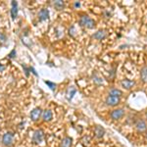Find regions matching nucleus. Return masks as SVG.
I'll list each match as a JSON object with an SVG mask.
<instances>
[{
  "label": "nucleus",
  "instance_id": "obj_11",
  "mask_svg": "<svg viewBox=\"0 0 147 147\" xmlns=\"http://www.w3.org/2000/svg\"><path fill=\"white\" fill-rule=\"evenodd\" d=\"M42 120L44 121V122H50L52 120V118H53V114L50 110H45L42 112Z\"/></svg>",
  "mask_w": 147,
  "mask_h": 147
},
{
  "label": "nucleus",
  "instance_id": "obj_8",
  "mask_svg": "<svg viewBox=\"0 0 147 147\" xmlns=\"http://www.w3.org/2000/svg\"><path fill=\"white\" fill-rule=\"evenodd\" d=\"M11 5H12L11 17H12V20H15V19L17 18V16H18V3L16 1H12Z\"/></svg>",
  "mask_w": 147,
  "mask_h": 147
},
{
  "label": "nucleus",
  "instance_id": "obj_22",
  "mask_svg": "<svg viewBox=\"0 0 147 147\" xmlns=\"http://www.w3.org/2000/svg\"><path fill=\"white\" fill-rule=\"evenodd\" d=\"M7 40V37H6V35L3 34V32H0V42H2V43H4Z\"/></svg>",
  "mask_w": 147,
  "mask_h": 147
},
{
  "label": "nucleus",
  "instance_id": "obj_6",
  "mask_svg": "<svg viewBox=\"0 0 147 147\" xmlns=\"http://www.w3.org/2000/svg\"><path fill=\"white\" fill-rule=\"evenodd\" d=\"M124 114H125L124 109H115L111 113V118L113 120H119L124 116Z\"/></svg>",
  "mask_w": 147,
  "mask_h": 147
},
{
  "label": "nucleus",
  "instance_id": "obj_5",
  "mask_svg": "<svg viewBox=\"0 0 147 147\" xmlns=\"http://www.w3.org/2000/svg\"><path fill=\"white\" fill-rule=\"evenodd\" d=\"M120 103V97L117 96H112V95H108L107 98H106V104L108 106H117L118 104Z\"/></svg>",
  "mask_w": 147,
  "mask_h": 147
},
{
  "label": "nucleus",
  "instance_id": "obj_20",
  "mask_svg": "<svg viewBox=\"0 0 147 147\" xmlns=\"http://www.w3.org/2000/svg\"><path fill=\"white\" fill-rule=\"evenodd\" d=\"M16 55H17V52H16V49H13V50H11L10 53L8 54V58L14 59V58L16 57Z\"/></svg>",
  "mask_w": 147,
  "mask_h": 147
},
{
  "label": "nucleus",
  "instance_id": "obj_14",
  "mask_svg": "<svg viewBox=\"0 0 147 147\" xmlns=\"http://www.w3.org/2000/svg\"><path fill=\"white\" fill-rule=\"evenodd\" d=\"M73 144V138L70 136H66L65 138L62 140L61 143V147H72Z\"/></svg>",
  "mask_w": 147,
  "mask_h": 147
},
{
  "label": "nucleus",
  "instance_id": "obj_27",
  "mask_svg": "<svg viewBox=\"0 0 147 147\" xmlns=\"http://www.w3.org/2000/svg\"><path fill=\"white\" fill-rule=\"evenodd\" d=\"M146 117H147V114H146Z\"/></svg>",
  "mask_w": 147,
  "mask_h": 147
},
{
  "label": "nucleus",
  "instance_id": "obj_12",
  "mask_svg": "<svg viewBox=\"0 0 147 147\" xmlns=\"http://www.w3.org/2000/svg\"><path fill=\"white\" fill-rule=\"evenodd\" d=\"M94 134H95V136L97 138H101L105 134V129L102 127H100V125H97L95 129H94Z\"/></svg>",
  "mask_w": 147,
  "mask_h": 147
},
{
  "label": "nucleus",
  "instance_id": "obj_23",
  "mask_svg": "<svg viewBox=\"0 0 147 147\" xmlns=\"http://www.w3.org/2000/svg\"><path fill=\"white\" fill-rule=\"evenodd\" d=\"M23 66V68H24V70H25V73H26V76L27 77H28V75H30V68H28V67H26L25 65H22Z\"/></svg>",
  "mask_w": 147,
  "mask_h": 147
},
{
  "label": "nucleus",
  "instance_id": "obj_21",
  "mask_svg": "<svg viewBox=\"0 0 147 147\" xmlns=\"http://www.w3.org/2000/svg\"><path fill=\"white\" fill-rule=\"evenodd\" d=\"M93 82H95V84H101L102 82H103V80H102L99 77H97V76H95V77L93 78Z\"/></svg>",
  "mask_w": 147,
  "mask_h": 147
},
{
  "label": "nucleus",
  "instance_id": "obj_2",
  "mask_svg": "<svg viewBox=\"0 0 147 147\" xmlns=\"http://www.w3.org/2000/svg\"><path fill=\"white\" fill-rule=\"evenodd\" d=\"M44 139V132L42 129H36L32 136V142L34 144H40Z\"/></svg>",
  "mask_w": 147,
  "mask_h": 147
},
{
  "label": "nucleus",
  "instance_id": "obj_4",
  "mask_svg": "<svg viewBox=\"0 0 147 147\" xmlns=\"http://www.w3.org/2000/svg\"><path fill=\"white\" fill-rule=\"evenodd\" d=\"M42 115V110L41 108L39 107H35L34 109H32V112H30V119L32 121H34V122H36L37 120L39 119L40 117H41Z\"/></svg>",
  "mask_w": 147,
  "mask_h": 147
},
{
  "label": "nucleus",
  "instance_id": "obj_15",
  "mask_svg": "<svg viewBox=\"0 0 147 147\" xmlns=\"http://www.w3.org/2000/svg\"><path fill=\"white\" fill-rule=\"evenodd\" d=\"M134 84H136V82H134V80H127V79H125V80H124L122 82L123 87H125V88H127V89L131 88Z\"/></svg>",
  "mask_w": 147,
  "mask_h": 147
},
{
  "label": "nucleus",
  "instance_id": "obj_10",
  "mask_svg": "<svg viewBox=\"0 0 147 147\" xmlns=\"http://www.w3.org/2000/svg\"><path fill=\"white\" fill-rule=\"evenodd\" d=\"M106 36H107V32H106L104 30H98V32H96L95 34L92 35V37H93V38H95V39H97V40H102V39L105 38Z\"/></svg>",
  "mask_w": 147,
  "mask_h": 147
},
{
  "label": "nucleus",
  "instance_id": "obj_7",
  "mask_svg": "<svg viewBox=\"0 0 147 147\" xmlns=\"http://www.w3.org/2000/svg\"><path fill=\"white\" fill-rule=\"evenodd\" d=\"M136 127L137 131H139V132H144V131H146V129H147V125L143 120L137 121L136 124Z\"/></svg>",
  "mask_w": 147,
  "mask_h": 147
},
{
  "label": "nucleus",
  "instance_id": "obj_3",
  "mask_svg": "<svg viewBox=\"0 0 147 147\" xmlns=\"http://www.w3.org/2000/svg\"><path fill=\"white\" fill-rule=\"evenodd\" d=\"M13 141H14V134L10 131L4 134L3 136H2V144L4 146H11L13 144Z\"/></svg>",
  "mask_w": 147,
  "mask_h": 147
},
{
  "label": "nucleus",
  "instance_id": "obj_19",
  "mask_svg": "<svg viewBox=\"0 0 147 147\" xmlns=\"http://www.w3.org/2000/svg\"><path fill=\"white\" fill-rule=\"evenodd\" d=\"M45 84L48 85V87L51 89L52 91H55V89H56V84L55 82H49V80H45Z\"/></svg>",
  "mask_w": 147,
  "mask_h": 147
},
{
  "label": "nucleus",
  "instance_id": "obj_16",
  "mask_svg": "<svg viewBox=\"0 0 147 147\" xmlns=\"http://www.w3.org/2000/svg\"><path fill=\"white\" fill-rule=\"evenodd\" d=\"M140 78L143 82H147V66L143 67L140 71Z\"/></svg>",
  "mask_w": 147,
  "mask_h": 147
},
{
  "label": "nucleus",
  "instance_id": "obj_18",
  "mask_svg": "<svg viewBox=\"0 0 147 147\" xmlns=\"http://www.w3.org/2000/svg\"><path fill=\"white\" fill-rule=\"evenodd\" d=\"M54 7H55V9H57L58 11L63 10L64 7H65V3H64V1H62V0H58V1L54 2Z\"/></svg>",
  "mask_w": 147,
  "mask_h": 147
},
{
  "label": "nucleus",
  "instance_id": "obj_24",
  "mask_svg": "<svg viewBox=\"0 0 147 147\" xmlns=\"http://www.w3.org/2000/svg\"><path fill=\"white\" fill-rule=\"evenodd\" d=\"M30 72H32L35 76V77H37V76H38V74L36 73V71H35V69L34 67H30Z\"/></svg>",
  "mask_w": 147,
  "mask_h": 147
},
{
  "label": "nucleus",
  "instance_id": "obj_25",
  "mask_svg": "<svg viewBox=\"0 0 147 147\" xmlns=\"http://www.w3.org/2000/svg\"><path fill=\"white\" fill-rule=\"evenodd\" d=\"M4 70H5V67L0 63V72H2V71H4Z\"/></svg>",
  "mask_w": 147,
  "mask_h": 147
},
{
  "label": "nucleus",
  "instance_id": "obj_1",
  "mask_svg": "<svg viewBox=\"0 0 147 147\" xmlns=\"http://www.w3.org/2000/svg\"><path fill=\"white\" fill-rule=\"evenodd\" d=\"M80 25L86 28H93L95 27V22L91 18H89L88 16L84 15L80 19Z\"/></svg>",
  "mask_w": 147,
  "mask_h": 147
},
{
  "label": "nucleus",
  "instance_id": "obj_9",
  "mask_svg": "<svg viewBox=\"0 0 147 147\" xmlns=\"http://www.w3.org/2000/svg\"><path fill=\"white\" fill-rule=\"evenodd\" d=\"M48 18H49V11H48V9H45V8L41 9V10L39 11V13H38L39 21H45Z\"/></svg>",
  "mask_w": 147,
  "mask_h": 147
},
{
  "label": "nucleus",
  "instance_id": "obj_17",
  "mask_svg": "<svg viewBox=\"0 0 147 147\" xmlns=\"http://www.w3.org/2000/svg\"><path fill=\"white\" fill-rule=\"evenodd\" d=\"M109 95L112 96H117V97H121L123 95V92L118 88H112L110 91H109Z\"/></svg>",
  "mask_w": 147,
  "mask_h": 147
},
{
  "label": "nucleus",
  "instance_id": "obj_26",
  "mask_svg": "<svg viewBox=\"0 0 147 147\" xmlns=\"http://www.w3.org/2000/svg\"><path fill=\"white\" fill-rule=\"evenodd\" d=\"M80 2H75V7H80Z\"/></svg>",
  "mask_w": 147,
  "mask_h": 147
},
{
  "label": "nucleus",
  "instance_id": "obj_13",
  "mask_svg": "<svg viewBox=\"0 0 147 147\" xmlns=\"http://www.w3.org/2000/svg\"><path fill=\"white\" fill-rule=\"evenodd\" d=\"M76 92H77V89H76L74 86L69 87V88L67 89V92H66V97H67V99L69 101L72 100V98L74 97V95L76 94Z\"/></svg>",
  "mask_w": 147,
  "mask_h": 147
}]
</instances>
